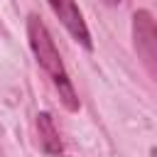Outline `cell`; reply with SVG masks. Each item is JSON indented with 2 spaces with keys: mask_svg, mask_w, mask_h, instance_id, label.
Here are the masks:
<instances>
[{
  "mask_svg": "<svg viewBox=\"0 0 157 157\" xmlns=\"http://www.w3.org/2000/svg\"><path fill=\"white\" fill-rule=\"evenodd\" d=\"M132 39H135V52L147 66L150 74H155L157 64V29H155V17L150 10H137L132 15Z\"/></svg>",
  "mask_w": 157,
  "mask_h": 157,
  "instance_id": "cell-2",
  "label": "cell"
},
{
  "mask_svg": "<svg viewBox=\"0 0 157 157\" xmlns=\"http://www.w3.org/2000/svg\"><path fill=\"white\" fill-rule=\"evenodd\" d=\"M27 42H29V49H32L37 64L44 69V74L54 83V88H56L64 108L71 110V113H76L81 108L78 93H76V88H74V83L69 78V71H66V66L61 61V54H59V49H56V44L52 39L47 25L42 22V17L37 12L27 15Z\"/></svg>",
  "mask_w": 157,
  "mask_h": 157,
  "instance_id": "cell-1",
  "label": "cell"
},
{
  "mask_svg": "<svg viewBox=\"0 0 157 157\" xmlns=\"http://www.w3.org/2000/svg\"><path fill=\"white\" fill-rule=\"evenodd\" d=\"M52 12L56 15V20L64 25V29L74 37V42H78L86 52L93 49V39H91V32H88V25L83 20V12L78 10L76 0H47Z\"/></svg>",
  "mask_w": 157,
  "mask_h": 157,
  "instance_id": "cell-3",
  "label": "cell"
},
{
  "mask_svg": "<svg viewBox=\"0 0 157 157\" xmlns=\"http://www.w3.org/2000/svg\"><path fill=\"white\" fill-rule=\"evenodd\" d=\"M37 135H39V147L52 155V157H61L64 152V142L59 137V130L54 125V118L49 113H39L37 115Z\"/></svg>",
  "mask_w": 157,
  "mask_h": 157,
  "instance_id": "cell-4",
  "label": "cell"
},
{
  "mask_svg": "<svg viewBox=\"0 0 157 157\" xmlns=\"http://www.w3.org/2000/svg\"><path fill=\"white\" fill-rule=\"evenodd\" d=\"M105 5H120V0H105Z\"/></svg>",
  "mask_w": 157,
  "mask_h": 157,
  "instance_id": "cell-5",
  "label": "cell"
}]
</instances>
